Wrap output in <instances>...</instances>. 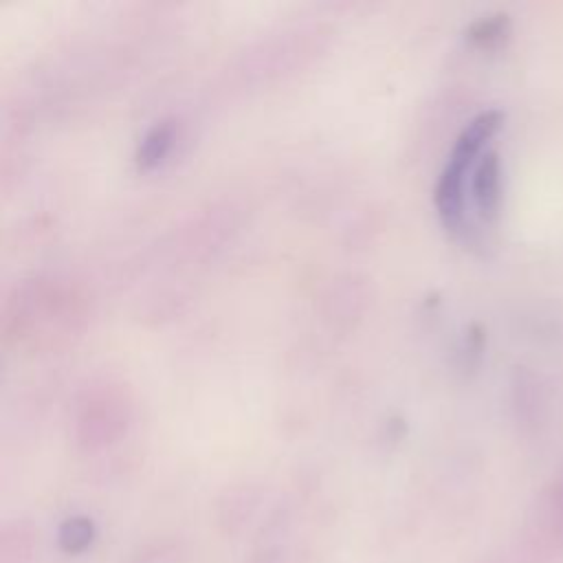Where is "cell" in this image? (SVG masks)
Segmentation results:
<instances>
[{"label": "cell", "mask_w": 563, "mask_h": 563, "mask_svg": "<svg viewBox=\"0 0 563 563\" xmlns=\"http://www.w3.org/2000/svg\"><path fill=\"white\" fill-rule=\"evenodd\" d=\"M506 114L497 108L475 114L457 134L449 161L435 183L433 202L444 227L464 231L466 220V187L477 158L486 152L488 141L501 130Z\"/></svg>", "instance_id": "6da1fadb"}, {"label": "cell", "mask_w": 563, "mask_h": 563, "mask_svg": "<svg viewBox=\"0 0 563 563\" xmlns=\"http://www.w3.org/2000/svg\"><path fill=\"white\" fill-rule=\"evenodd\" d=\"M468 191L477 216L493 224L501 211V158L495 150H486L468 178Z\"/></svg>", "instance_id": "7a4b0ae2"}, {"label": "cell", "mask_w": 563, "mask_h": 563, "mask_svg": "<svg viewBox=\"0 0 563 563\" xmlns=\"http://www.w3.org/2000/svg\"><path fill=\"white\" fill-rule=\"evenodd\" d=\"M172 141H174V125L169 121L154 123L145 132V136L141 139V143L136 147V154H134L136 167L139 169L156 167L167 156V152L172 147Z\"/></svg>", "instance_id": "3957f363"}, {"label": "cell", "mask_w": 563, "mask_h": 563, "mask_svg": "<svg viewBox=\"0 0 563 563\" xmlns=\"http://www.w3.org/2000/svg\"><path fill=\"white\" fill-rule=\"evenodd\" d=\"M508 31L510 18L506 13H493L471 22L466 29V40L477 48H495L508 37Z\"/></svg>", "instance_id": "277c9868"}, {"label": "cell", "mask_w": 563, "mask_h": 563, "mask_svg": "<svg viewBox=\"0 0 563 563\" xmlns=\"http://www.w3.org/2000/svg\"><path fill=\"white\" fill-rule=\"evenodd\" d=\"M95 523L88 517H68L57 530V545L66 554H79L95 541Z\"/></svg>", "instance_id": "5b68a950"}]
</instances>
